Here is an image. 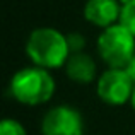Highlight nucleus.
<instances>
[{"label":"nucleus","mask_w":135,"mask_h":135,"mask_svg":"<svg viewBox=\"0 0 135 135\" xmlns=\"http://www.w3.org/2000/svg\"><path fill=\"white\" fill-rule=\"evenodd\" d=\"M26 53L31 62L41 69H60L70 56L67 36L53 27H38L29 34Z\"/></svg>","instance_id":"obj_1"},{"label":"nucleus","mask_w":135,"mask_h":135,"mask_svg":"<svg viewBox=\"0 0 135 135\" xmlns=\"http://www.w3.org/2000/svg\"><path fill=\"white\" fill-rule=\"evenodd\" d=\"M55 87L56 84L51 74L36 65L21 69L10 79V94L27 106L48 103L55 94Z\"/></svg>","instance_id":"obj_2"},{"label":"nucleus","mask_w":135,"mask_h":135,"mask_svg":"<svg viewBox=\"0 0 135 135\" xmlns=\"http://www.w3.org/2000/svg\"><path fill=\"white\" fill-rule=\"evenodd\" d=\"M98 51L109 69H125L135 55V36L120 22L113 24L99 34Z\"/></svg>","instance_id":"obj_3"},{"label":"nucleus","mask_w":135,"mask_h":135,"mask_svg":"<svg viewBox=\"0 0 135 135\" xmlns=\"http://www.w3.org/2000/svg\"><path fill=\"white\" fill-rule=\"evenodd\" d=\"M133 89L135 82L125 69H108L98 79V86H96L101 101L111 106H120L130 101Z\"/></svg>","instance_id":"obj_4"},{"label":"nucleus","mask_w":135,"mask_h":135,"mask_svg":"<svg viewBox=\"0 0 135 135\" xmlns=\"http://www.w3.org/2000/svg\"><path fill=\"white\" fill-rule=\"evenodd\" d=\"M43 135H82V118L79 111L67 104L51 108L41 122Z\"/></svg>","instance_id":"obj_5"},{"label":"nucleus","mask_w":135,"mask_h":135,"mask_svg":"<svg viewBox=\"0 0 135 135\" xmlns=\"http://www.w3.org/2000/svg\"><path fill=\"white\" fill-rule=\"evenodd\" d=\"M120 14L122 7L118 0H87L84 5L86 21L103 29L116 24V21H120Z\"/></svg>","instance_id":"obj_6"},{"label":"nucleus","mask_w":135,"mask_h":135,"mask_svg":"<svg viewBox=\"0 0 135 135\" xmlns=\"http://www.w3.org/2000/svg\"><path fill=\"white\" fill-rule=\"evenodd\" d=\"M65 72L70 80L77 84H89L96 77V63L91 55L84 51L70 53L65 63Z\"/></svg>","instance_id":"obj_7"},{"label":"nucleus","mask_w":135,"mask_h":135,"mask_svg":"<svg viewBox=\"0 0 135 135\" xmlns=\"http://www.w3.org/2000/svg\"><path fill=\"white\" fill-rule=\"evenodd\" d=\"M118 22L125 26L135 36V0H128L122 5V14H120Z\"/></svg>","instance_id":"obj_8"},{"label":"nucleus","mask_w":135,"mask_h":135,"mask_svg":"<svg viewBox=\"0 0 135 135\" xmlns=\"http://www.w3.org/2000/svg\"><path fill=\"white\" fill-rule=\"evenodd\" d=\"M0 135H27V133L17 120L3 118L0 123Z\"/></svg>","instance_id":"obj_9"},{"label":"nucleus","mask_w":135,"mask_h":135,"mask_svg":"<svg viewBox=\"0 0 135 135\" xmlns=\"http://www.w3.org/2000/svg\"><path fill=\"white\" fill-rule=\"evenodd\" d=\"M67 41H69V48H70V53H79L82 51L84 45H86V40H84L82 34H77V33H72L67 36Z\"/></svg>","instance_id":"obj_10"},{"label":"nucleus","mask_w":135,"mask_h":135,"mask_svg":"<svg viewBox=\"0 0 135 135\" xmlns=\"http://www.w3.org/2000/svg\"><path fill=\"white\" fill-rule=\"evenodd\" d=\"M125 70H127V72H128V75L132 77V80L135 82V55L132 56V60H130V62H128V65L125 67Z\"/></svg>","instance_id":"obj_11"},{"label":"nucleus","mask_w":135,"mask_h":135,"mask_svg":"<svg viewBox=\"0 0 135 135\" xmlns=\"http://www.w3.org/2000/svg\"><path fill=\"white\" fill-rule=\"evenodd\" d=\"M130 103H132V108H133V111H135V89L132 92V99H130Z\"/></svg>","instance_id":"obj_12"}]
</instances>
